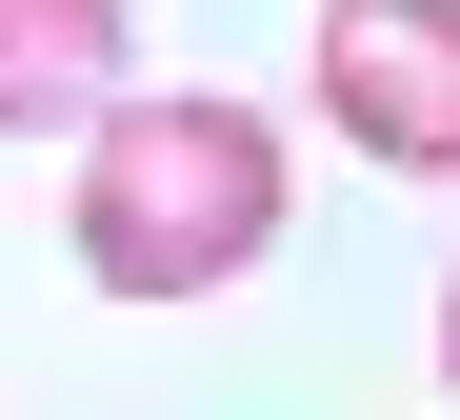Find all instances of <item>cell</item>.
I'll use <instances>...</instances> for the list:
<instances>
[{
	"label": "cell",
	"mask_w": 460,
	"mask_h": 420,
	"mask_svg": "<svg viewBox=\"0 0 460 420\" xmlns=\"http://www.w3.org/2000/svg\"><path fill=\"white\" fill-rule=\"evenodd\" d=\"M321 121L401 181H460V0H321Z\"/></svg>",
	"instance_id": "7a4b0ae2"
},
{
	"label": "cell",
	"mask_w": 460,
	"mask_h": 420,
	"mask_svg": "<svg viewBox=\"0 0 460 420\" xmlns=\"http://www.w3.org/2000/svg\"><path fill=\"white\" fill-rule=\"evenodd\" d=\"M81 281L101 300H220L280 240V121L261 101H200V80H161V101H120L81 140Z\"/></svg>",
	"instance_id": "6da1fadb"
},
{
	"label": "cell",
	"mask_w": 460,
	"mask_h": 420,
	"mask_svg": "<svg viewBox=\"0 0 460 420\" xmlns=\"http://www.w3.org/2000/svg\"><path fill=\"white\" fill-rule=\"evenodd\" d=\"M120 40H140L120 0H0V121H81L101 140L120 121Z\"/></svg>",
	"instance_id": "3957f363"
},
{
	"label": "cell",
	"mask_w": 460,
	"mask_h": 420,
	"mask_svg": "<svg viewBox=\"0 0 460 420\" xmlns=\"http://www.w3.org/2000/svg\"><path fill=\"white\" fill-rule=\"evenodd\" d=\"M440 380H460V300H440Z\"/></svg>",
	"instance_id": "277c9868"
}]
</instances>
